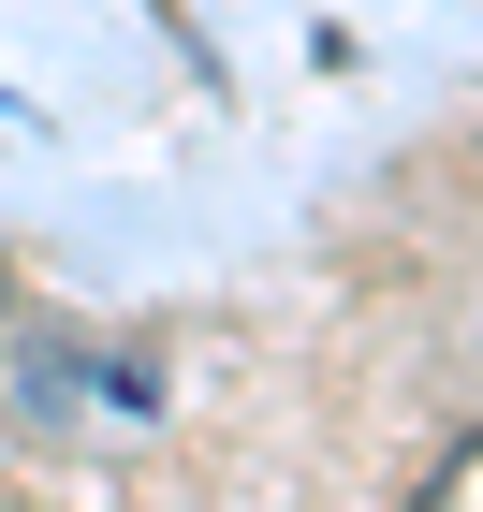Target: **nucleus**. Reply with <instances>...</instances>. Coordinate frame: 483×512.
Segmentation results:
<instances>
[]
</instances>
